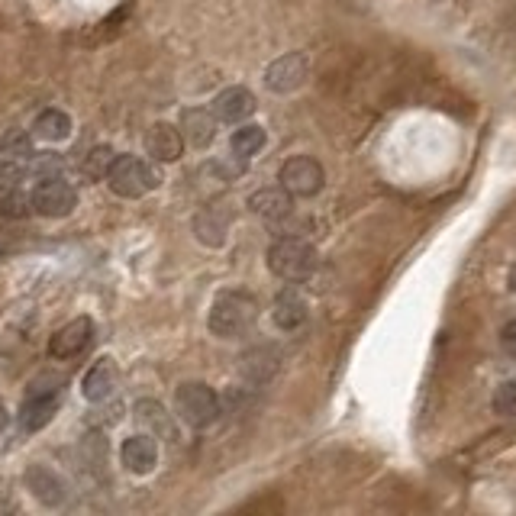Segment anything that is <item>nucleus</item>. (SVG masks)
I'll list each match as a JSON object with an SVG mask.
<instances>
[{
	"label": "nucleus",
	"instance_id": "1",
	"mask_svg": "<svg viewBox=\"0 0 516 516\" xmlns=\"http://www.w3.org/2000/svg\"><path fill=\"white\" fill-rule=\"evenodd\" d=\"M255 317H258V300L249 291L229 288V291H220L217 300H213L207 326L210 333L220 339H239L252 329Z\"/></svg>",
	"mask_w": 516,
	"mask_h": 516
},
{
	"label": "nucleus",
	"instance_id": "2",
	"mask_svg": "<svg viewBox=\"0 0 516 516\" xmlns=\"http://www.w3.org/2000/svg\"><path fill=\"white\" fill-rule=\"evenodd\" d=\"M268 268L275 271L281 281H307L317 271V249L304 242L300 236H281L278 242H271L268 249Z\"/></svg>",
	"mask_w": 516,
	"mask_h": 516
},
{
	"label": "nucleus",
	"instance_id": "3",
	"mask_svg": "<svg viewBox=\"0 0 516 516\" xmlns=\"http://www.w3.org/2000/svg\"><path fill=\"white\" fill-rule=\"evenodd\" d=\"M107 184L113 194L120 197H146L149 191L159 188V171L149 162H142L139 155H113V162L107 168Z\"/></svg>",
	"mask_w": 516,
	"mask_h": 516
},
{
	"label": "nucleus",
	"instance_id": "4",
	"mask_svg": "<svg viewBox=\"0 0 516 516\" xmlns=\"http://www.w3.org/2000/svg\"><path fill=\"white\" fill-rule=\"evenodd\" d=\"M59 404H62V378L46 375V378L33 381V387L26 391V400L17 413V420L26 433H39V429L49 426L55 413H59Z\"/></svg>",
	"mask_w": 516,
	"mask_h": 516
},
{
	"label": "nucleus",
	"instance_id": "5",
	"mask_svg": "<svg viewBox=\"0 0 516 516\" xmlns=\"http://www.w3.org/2000/svg\"><path fill=\"white\" fill-rule=\"evenodd\" d=\"M175 410L188 426L207 429L220 420V397L204 381H184L175 394Z\"/></svg>",
	"mask_w": 516,
	"mask_h": 516
},
{
	"label": "nucleus",
	"instance_id": "6",
	"mask_svg": "<svg viewBox=\"0 0 516 516\" xmlns=\"http://www.w3.org/2000/svg\"><path fill=\"white\" fill-rule=\"evenodd\" d=\"M30 200H33V210L39 213V217L59 220V217H68V213L78 207V191L71 188L68 181H62L59 175H52V178H42L36 184Z\"/></svg>",
	"mask_w": 516,
	"mask_h": 516
},
{
	"label": "nucleus",
	"instance_id": "7",
	"mask_svg": "<svg viewBox=\"0 0 516 516\" xmlns=\"http://www.w3.org/2000/svg\"><path fill=\"white\" fill-rule=\"evenodd\" d=\"M323 165L310 155H294L281 165V188L291 197H313L323 191Z\"/></svg>",
	"mask_w": 516,
	"mask_h": 516
},
{
	"label": "nucleus",
	"instance_id": "8",
	"mask_svg": "<svg viewBox=\"0 0 516 516\" xmlns=\"http://www.w3.org/2000/svg\"><path fill=\"white\" fill-rule=\"evenodd\" d=\"M307 75H310L307 55L304 52H288V55H281V59H275L265 68V84H268V91H275V94H291L307 81Z\"/></svg>",
	"mask_w": 516,
	"mask_h": 516
},
{
	"label": "nucleus",
	"instance_id": "9",
	"mask_svg": "<svg viewBox=\"0 0 516 516\" xmlns=\"http://www.w3.org/2000/svg\"><path fill=\"white\" fill-rule=\"evenodd\" d=\"M91 336H94V323L88 317H78L65 323L62 329H55V336L49 339V352L52 358H78L91 346Z\"/></svg>",
	"mask_w": 516,
	"mask_h": 516
},
{
	"label": "nucleus",
	"instance_id": "10",
	"mask_svg": "<svg viewBox=\"0 0 516 516\" xmlns=\"http://www.w3.org/2000/svg\"><path fill=\"white\" fill-rule=\"evenodd\" d=\"M123 465L133 475H152L159 465V442L152 433H136L123 442Z\"/></svg>",
	"mask_w": 516,
	"mask_h": 516
},
{
	"label": "nucleus",
	"instance_id": "11",
	"mask_svg": "<svg viewBox=\"0 0 516 516\" xmlns=\"http://www.w3.org/2000/svg\"><path fill=\"white\" fill-rule=\"evenodd\" d=\"M255 113V94L249 88H226L213 97V117L217 123H246Z\"/></svg>",
	"mask_w": 516,
	"mask_h": 516
},
{
	"label": "nucleus",
	"instance_id": "12",
	"mask_svg": "<svg viewBox=\"0 0 516 516\" xmlns=\"http://www.w3.org/2000/svg\"><path fill=\"white\" fill-rule=\"evenodd\" d=\"M120 384V371L117 365H113V358H97L94 368L84 375V397L91 400V404H104V400L113 397V391H117Z\"/></svg>",
	"mask_w": 516,
	"mask_h": 516
},
{
	"label": "nucleus",
	"instance_id": "13",
	"mask_svg": "<svg viewBox=\"0 0 516 516\" xmlns=\"http://www.w3.org/2000/svg\"><path fill=\"white\" fill-rule=\"evenodd\" d=\"M181 139L194 149H207L213 139H217V117L213 110H184L181 113Z\"/></svg>",
	"mask_w": 516,
	"mask_h": 516
},
{
	"label": "nucleus",
	"instance_id": "14",
	"mask_svg": "<svg viewBox=\"0 0 516 516\" xmlns=\"http://www.w3.org/2000/svg\"><path fill=\"white\" fill-rule=\"evenodd\" d=\"M249 210L258 213L262 220H271V223H281L291 217L294 210V197L284 191V188H262L249 197Z\"/></svg>",
	"mask_w": 516,
	"mask_h": 516
},
{
	"label": "nucleus",
	"instance_id": "15",
	"mask_svg": "<svg viewBox=\"0 0 516 516\" xmlns=\"http://www.w3.org/2000/svg\"><path fill=\"white\" fill-rule=\"evenodd\" d=\"M146 149L155 162H178L181 152H184L181 129L171 126V123H155L146 136Z\"/></svg>",
	"mask_w": 516,
	"mask_h": 516
},
{
	"label": "nucleus",
	"instance_id": "16",
	"mask_svg": "<svg viewBox=\"0 0 516 516\" xmlns=\"http://www.w3.org/2000/svg\"><path fill=\"white\" fill-rule=\"evenodd\" d=\"M271 320H275V326L284 329V333H294V329H300L307 323V300L300 297L297 291H281L275 297Z\"/></svg>",
	"mask_w": 516,
	"mask_h": 516
},
{
	"label": "nucleus",
	"instance_id": "17",
	"mask_svg": "<svg viewBox=\"0 0 516 516\" xmlns=\"http://www.w3.org/2000/svg\"><path fill=\"white\" fill-rule=\"evenodd\" d=\"M26 484H30V491L42 500V504L55 507L65 500V481L46 465H33L30 471H26Z\"/></svg>",
	"mask_w": 516,
	"mask_h": 516
},
{
	"label": "nucleus",
	"instance_id": "18",
	"mask_svg": "<svg viewBox=\"0 0 516 516\" xmlns=\"http://www.w3.org/2000/svg\"><path fill=\"white\" fill-rule=\"evenodd\" d=\"M226 229H229V213L220 207H204L200 210V217L194 220L197 239L204 242V246H213V249L226 242Z\"/></svg>",
	"mask_w": 516,
	"mask_h": 516
},
{
	"label": "nucleus",
	"instance_id": "19",
	"mask_svg": "<svg viewBox=\"0 0 516 516\" xmlns=\"http://www.w3.org/2000/svg\"><path fill=\"white\" fill-rule=\"evenodd\" d=\"M136 420L146 426V433H159L162 439H178L175 423H171V413L159 404V400H139Z\"/></svg>",
	"mask_w": 516,
	"mask_h": 516
},
{
	"label": "nucleus",
	"instance_id": "20",
	"mask_svg": "<svg viewBox=\"0 0 516 516\" xmlns=\"http://www.w3.org/2000/svg\"><path fill=\"white\" fill-rule=\"evenodd\" d=\"M33 136L42 142H65L71 136V117L62 110H42L33 120Z\"/></svg>",
	"mask_w": 516,
	"mask_h": 516
},
{
	"label": "nucleus",
	"instance_id": "21",
	"mask_svg": "<svg viewBox=\"0 0 516 516\" xmlns=\"http://www.w3.org/2000/svg\"><path fill=\"white\" fill-rule=\"evenodd\" d=\"M265 139H268V136H265L262 126H258V123H246V126L236 129L233 139H229V149H233L236 159H252V155L262 152Z\"/></svg>",
	"mask_w": 516,
	"mask_h": 516
},
{
	"label": "nucleus",
	"instance_id": "22",
	"mask_svg": "<svg viewBox=\"0 0 516 516\" xmlns=\"http://www.w3.org/2000/svg\"><path fill=\"white\" fill-rule=\"evenodd\" d=\"M30 159H33V146H30V139H26V136L10 133L4 142H0V168H4V165H23Z\"/></svg>",
	"mask_w": 516,
	"mask_h": 516
},
{
	"label": "nucleus",
	"instance_id": "23",
	"mask_svg": "<svg viewBox=\"0 0 516 516\" xmlns=\"http://www.w3.org/2000/svg\"><path fill=\"white\" fill-rule=\"evenodd\" d=\"M110 162H113L110 146H94L88 155H84L81 171H84V175H88V178H104V175H107V168H110Z\"/></svg>",
	"mask_w": 516,
	"mask_h": 516
},
{
	"label": "nucleus",
	"instance_id": "24",
	"mask_svg": "<svg viewBox=\"0 0 516 516\" xmlns=\"http://www.w3.org/2000/svg\"><path fill=\"white\" fill-rule=\"evenodd\" d=\"M30 210H33V200L26 197L23 191H17V188H10L4 194V200H0V213H4V217H10V220H23Z\"/></svg>",
	"mask_w": 516,
	"mask_h": 516
},
{
	"label": "nucleus",
	"instance_id": "25",
	"mask_svg": "<svg viewBox=\"0 0 516 516\" xmlns=\"http://www.w3.org/2000/svg\"><path fill=\"white\" fill-rule=\"evenodd\" d=\"M494 410L500 417H516V381H504L494 394Z\"/></svg>",
	"mask_w": 516,
	"mask_h": 516
},
{
	"label": "nucleus",
	"instance_id": "26",
	"mask_svg": "<svg viewBox=\"0 0 516 516\" xmlns=\"http://www.w3.org/2000/svg\"><path fill=\"white\" fill-rule=\"evenodd\" d=\"M500 346H504L507 355L516 358V320H510L504 329H500Z\"/></svg>",
	"mask_w": 516,
	"mask_h": 516
},
{
	"label": "nucleus",
	"instance_id": "27",
	"mask_svg": "<svg viewBox=\"0 0 516 516\" xmlns=\"http://www.w3.org/2000/svg\"><path fill=\"white\" fill-rule=\"evenodd\" d=\"M510 291L516 294V265L510 268Z\"/></svg>",
	"mask_w": 516,
	"mask_h": 516
},
{
	"label": "nucleus",
	"instance_id": "28",
	"mask_svg": "<svg viewBox=\"0 0 516 516\" xmlns=\"http://www.w3.org/2000/svg\"><path fill=\"white\" fill-rule=\"evenodd\" d=\"M4 420H7V417H4V407H0V426H4Z\"/></svg>",
	"mask_w": 516,
	"mask_h": 516
}]
</instances>
